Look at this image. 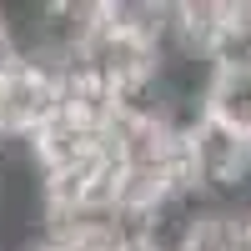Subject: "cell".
I'll list each match as a JSON object with an SVG mask.
<instances>
[{
	"label": "cell",
	"mask_w": 251,
	"mask_h": 251,
	"mask_svg": "<svg viewBox=\"0 0 251 251\" xmlns=\"http://www.w3.org/2000/svg\"><path fill=\"white\" fill-rule=\"evenodd\" d=\"M60 111V71L46 60H15L0 71V131L5 141H25Z\"/></svg>",
	"instance_id": "6da1fadb"
},
{
	"label": "cell",
	"mask_w": 251,
	"mask_h": 251,
	"mask_svg": "<svg viewBox=\"0 0 251 251\" xmlns=\"http://www.w3.org/2000/svg\"><path fill=\"white\" fill-rule=\"evenodd\" d=\"M25 146H30L35 166H40V176H50V171H66V166L91 161L100 151V131L86 126V121H75V116H66V111H55L35 136H25Z\"/></svg>",
	"instance_id": "7a4b0ae2"
},
{
	"label": "cell",
	"mask_w": 251,
	"mask_h": 251,
	"mask_svg": "<svg viewBox=\"0 0 251 251\" xmlns=\"http://www.w3.org/2000/svg\"><path fill=\"white\" fill-rule=\"evenodd\" d=\"M201 106H206V121L251 141V71H216Z\"/></svg>",
	"instance_id": "3957f363"
}]
</instances>
